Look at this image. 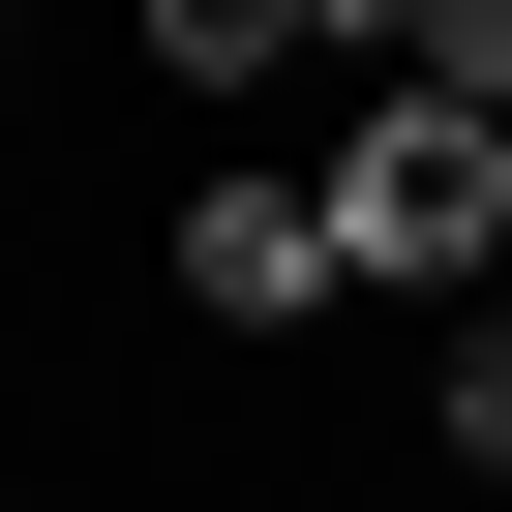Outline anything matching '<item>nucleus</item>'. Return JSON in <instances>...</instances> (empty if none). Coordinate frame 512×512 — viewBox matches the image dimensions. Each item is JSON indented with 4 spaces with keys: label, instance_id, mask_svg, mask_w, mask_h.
<instances>
[{
    "label": "nucleus",
    "instance_id": "obj_1",
    "mask_svg": "<svg viewBox=\"0 0 512 512\" xmlns=\"http://www.w3.org/2000/svg\"><path fill=\"white\" fill-rule=\"evenodd\" d=\"M302 181H332V241H362V302H482V272H512V121H482V91H362Z\"/></svg>",
    "mask_w": 512,
    "mask_h": 512
},
{
    "label": "nucleus",
    "instance_id": "obj_2",
    "mask_svg": "<svg viewBox=\"0 0 512 512\" xmlns=\"http://www.w3.org/2000/svg\"><path fill=\"white\" fill-rule=\"evenodd\" d=\"M181 302H211V332H332V302H362V241H332V181H272V151H211V181H181Z\"/></svg>",
    "mask_w": 512,
    "mask_h": 512
},
{
    "label": "nucleus",
    "instance_id": "obj_3",
    "mask_svg": "<svg viewBox=\"0 0 512 512\" xmlns=\"http://www.w3.org/2000/svg\"><path fill=\"white\" fill-rule=\"evenodd\" d=\"M332 31H302V0H151V91H302Z\"/></svg>",
    "mask_w": 512,
    "mask_h": 512
},
{
    "label": "nucleus",
    "instance_id": "obj_4",
    "mask_svg": "<svg viewBox=\"0 0 512 512\" xmlns=\"http://www.w3.org/2000/svg\"><path fill=\"white\" fill-rule=\"evenodd\" d=\"M452 482H512V302L452 332Z\"/></svg>",
    "mask_w": 512,
    "mask_h": 512
},
{
    "label": "nucleus",
    "instance_id": "obj_5",
    "mask_svg": "<svg viewBox=\"0 0 512 512\" xmlns=\"http://www.w3.org/2000/svg\"><path fill=\"white\" fill-rule=\"evenodd\" d=\"M0 31H31V0H0Z\"/></svg>",
    "mask_w": 512,
    "mask_h": 512
}]
</instances>
